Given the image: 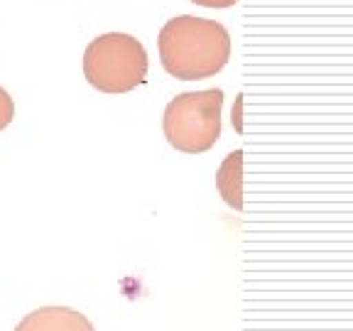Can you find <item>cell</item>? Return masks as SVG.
<instances>
[{
	"label": "cell",
	"instance_id": "8992f818",
	"mask_svg": "<svg viewBox=\"0 0 353 331\" xmlns=\"http://www.w3.org/2000/svg\"><path fill=\"white\" fill-rule=\"evenodd\" d=\"M12 118H15V103H12L6 88H0V130H6Z\"/></svg>",
	"mask_w": 353,
	"mask_h": 331
},
{
	"label": "cell",
	"instance_id": "7a4b0ae2",
	"mask_svg": "<svg viewBox=\"0 0 353 331\" xmlns=\"http://www.w3.org/2000/svg\"><path fill=\"white\" fill-rule=\"evenodd\" d=\"M83 77L103 94H128L148 77V52L130 34H103L86 47Z\"/></svg>",
	"mask_w": 353,
	"mask_h": 331
},
{
	"label": "cell",
	"instance_id": "5b68a950",
	"mask_svg": "<svg viewBox=\"0 0 353 331\" xmlns=\"http://www.w3.org/2000/svg\"><path fill=\"white\" fill-rule=\"evenodd\" d=\"M241 157H243L241 150H236L233 154H228V160L223 162L219 177H216V182H219V189H221V194H223V199H226L228 204H231L236 211L243 209V199H241Z\"/></svg>",
	"mask_w": 353,
	"mask_h": 331
},
{
	"label": "cell",
	"instance_id": "3957f363",
	"mask_svg": "<svg viewBox=\"0 0 353 331\" xmlns=\"http://www.w3.org/2000/svg\"><path fill=\"white\" fill-rule=\"evenodd\" d=\"M221 108L223 91L219 88L176 96L165 110V138L179 152H206L221 135Z\"/></svg>",
	"mask_w": 353,
	"mask_h": 331
},
{
	"label": "cell",
	"instance_id": "6da1fadb",
	"mask_svg": "<svg viewBox=\"0 0 353 331\" xmlns=\"http://www.w3.org/2000/svg\"><path fill=\"white\" fill-rule=\"evenodd\" d=\"M157 47L165 72L182 81L214 77L228 64L231 57L228 30L216 20L192 15L167 22Z\"/></svg>",
	"mask_w": 353,
	"mask_h": 331
},
{
	"label": "cell",
	"instance_id": "52a82bcc",
	"mask_svg": "<svg viewBox=\"0 0 353 331\" xmlns=\"http://www.w3.org/2000/svg\"><path fill=\"white\" fill-rule=\"evenodd\" d=\"M196 6H206V8H231L236 6L238 0H192Z\"/></svg>",
	"mask_w": 353,
	"mask_h": 331
},
{
	"label": "cell",
	"instance_id": "277c9868",
	"mask_svg": "<svg viewBox=\"0 0 353 331\" xmlns=\"http://www.w3.org/2000/svg\"><path fill=\"white\" fill-rule=\"evenodd\" d=\"M15 331H96L83 314L66 307H42L25 317Z\"/></svg>",
	"mask_w": 353,
	"mask_h": 331
}]
</instances>
